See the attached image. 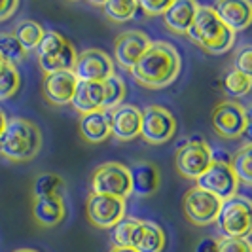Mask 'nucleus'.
Listing matches in <instances>:
<instances>
[{
    "instance_id": "39448f33",
    "label": "nucleus",
    "mask_w": 252,
    "mask_h": 252,
    "mask_svg": "<svg viewBox=\"0 0 252 252\" xmlns=\"http://www.w3.org/2000/svg\"><path fill=\"white\" fill-rule=\"evenodd\" d=\"M38 64L40 68L50 74V72H61V70H72L76 61L74 46L57 32H46L40 46L36 48Z\"/></svg>"
},
{
    "instance_id": "f3484780",
    "label": "nucleus",
    "mask_w": 252,
    "mask_h": 252,
    "mask_svg": "<svg viewBox=\"0 0 252 252\" xmlns=\"http://www.w3.org/2000/svg\"><path fill=\"white\" fill-rule=\"evenodd\" d=\"M213 10L216 12L218 19L233 34H237L239 31H245L252 21V4L249 0H224V2H216Z\"/></svg>"
},
{
    "instance_id": "a211bd4d",
    "label": "nucleus",
    "mask_w": 252,
    "mask_h": 252,
    "mask_svg": "<svg viewBox=\"0 0 252 252\" xmlns=\"http://www.w3.org/2000/svg\"><path fill=\"white\" fill-rule=\"evenodd\" d=\"M197 8H199V4L193 2V0H175V2H171L163 13V21L167 29H171L177 34H186L189 27L193 25Z\"/></svg>"
},
{
    "instance_id": "ea45409f",
    "label": "nucleus",
    "mask_w": 252,
    "mask_h": 252,
    "mask_svg": "<svg viewBox=\"0 0 252 252\" xmlns=\"http://www.w3.org/2000/svg\"><path fill=\"white\" fill-rule=\"evenodd\" d=\"M13 252H36V251H32V249H17V251Z\"/></svg>"
},
{
    "instance_id": "5701e85b",
    "label": "nucleus",
    "mask_w": 252,
    "mask_h": 252,
    "mask_svg": "<svg viewBox=\"0 0 252 252\" xmlns=\"http://www.w3.org/2000/svg\"><path fill=\"white\" fill-rule=\"evenodd\" d=\"M165 247V233L163 229L156 222L150 220H140L139 233L133 249L137 252H161Z\"/></svg>"
},
{
    "instance_id": "ddd939ff",
    "label": "nucleus",
    "mask_w": 252,
    "mask_h": 252,
    "mask_svg": "<svg viewBox=\"0 0 252 252\" xmlns=\"http://www.w3.org/2000/svg\"><path fill=\"white\" fill-rule=\"evenodd\" d=\"M86 213L93 226L102 227V229H108V227L112 229L122 218H126V201L108 197V195L91 193L88 205H86Z\"/></svg>"
},
{
    "instance_id": "20e7f679",
    "label": "nucleus",
    "mask_w": 252,
    "mask_h": 252,
    "mask_svg": "<svg viewBox=\"0 0 252 252\" xmlns=\"http://www.w3.org/2000/svg\"><path fill=\"white\" fill-rule=\"evenodd\" d=\"M216 224L224 237L247 239L252 227V205L245 195H233L222 201L216 216Z\"/></svg>"
},
{
    "instance_id": "c85d7f7f",
    "label": "nucleus",
    "mask_w": 252,
    "mask_h": 252,
    "mask_svg": "<svg viewBox=\"0 0 252 252\" xmlns=\"http://www.w3.org/2000/svg\"><path fill=\"white\" fill-rule=\"evenodd\" d=\"M61 189H63V178L55 173H44L34 180L32 193H34V199H38V197H59Z\"/></svg>"
},
{
    "instance_id": "7ed1b4c3",
    "label": "nucleus",
    "mask_w": 252,
    "mask_h": 252,
    "mask_svg": "<svg viewBox=\"0 0 252 252\" xmlns=\"http://www.w3.org/2000/svg\"><path fill=\"white\" fill-rule=\"evenodd\" d=\"M186 34L209 53H224L235 42V34L218 19V15L211 6L197 8L193 25L189 27Z\"/></svg>"
},
{
    "instance_id": "473e14b6",
    "label": "nucleus",
    "mask_w": 252,
    "mask_h": 252,
    "mask_svg": "<svg viewBox=\"0 0 252 252\" xmlns=\"http://www.w3.org/2000/svg\"><path fill=\"white\" fill-rule=\"evenodd\" d=\"M218 252H252L249 239H231L222 237L218 241Z\"/></svg>"
},
{
    "instance_id": "2f4dec72",
    "label": "nucleus",
    "mask_w": 252,
    "mask_h": 252,
    "mask_svg": "<svg viewBox=\"0 0 252 252\" xmlns=\"http://www.w3.org/2000/svg\"><path fill=\"white\" fill-rule=\"evenodd\" d=\"M251 86H252L251 76L243 74V72L235 70V68H231L226 74V78H224V88H226V91L231 97H237V99L245 97L251 91Z\"/></svg>"
},
{
    "instance_id": "7c9ffc66",
    "label": "nucleus",
    "mask_w": 252,
    "mask_h": 252,
    "mask_svg": "<svg viewBox=\"0 0 252 252\" xmlns=\"http://www.w3.org/2000/svg\"><path fill=\"white\" fill-rule=\"evenodd\" d=\"M104 89V110H112L120 106L124 97H126V84L120 76H110L102 82Z\"/></svg>"
},
{
    "instance_id": "4be33fe9",
    "label": "nucleus",
    "mask_w": 252,
    "mask_h": 252,
    "mask_svg": "<svg viewBox=\"0 0 252 252\" xmlns=\"http://www.w3.org/2000/svg\"><path fill=\"white\" fill-rule=\"evenodd\" d=\"M32 216L40 226H57L64 218L63 199L61 197H38L32 201Z\"/></svg>"
},
{
    "instance_id": "b1692460",
    "label": "nucleus",
    "mask_w": 252,
    "mask_h": 252,
    "mask_svg": "<svg viewBox=\"0 0 252 252\" xmlns=\"http://www.w3.org/2000/svg\"><path fill=\"white\" fill-rule=\"evenodd\" d=\"M12 32L25 51L36 50L38 46H40V42H42V38H44V34H46V31L42 29V25L36 23V21H32V19L19 21Z\"/></svg>"
},
{
    "instance_id": "4468645a",
    "label": "nucleus",
    "mask_w": 252,
    "mask_h": 252,
    "mask_svg": "<svg viewBox=\"0 0 252 252\" xmlns=\"http://www.w3.org/2000/svg\"><path fill=\"white\" fill-rule=\"evenodd\" d=\"M76 86H78V80L72 74V70H61V72H50L44 76L42 91H44V97L51 104L64 106L72 101Z\"/></svg>"
},
{
    "instance_id": "a878e982",
    "label": "nucleus",
    "mask_w": 252,
    "mask_h": 252,
    "mask_svg": "<svg viewBox=\"0 0 252 252\" xmlns=\"http://www.w3.org/2000/svg\"><path fill=\"white\" fill-rule=\"evenodd\" d=\"M139 226L140 220H137V218H122L112 227L114 247H129V249H133L137 233H139Z\"/></svg>"
},
{
    "instance_id": "a19ab883",
    "label": "nucleus",
    "mask_w": 252,
    "mask_h": 252,
    "mask_svg": "<svg viewBox=\"0 0 252 252\" xmlns=\"http://www.w3.org/2000/svg\"><path fill=\"white\" fill-rule=\"evenodd\" d=\"M0 66H2V59H0Z\"/></svg>"
},
{
    "instance_id": "9d476101",
    "label": "nucleus",
    "mask_w": 252,
    "mask_h": 252,
    "mask_svg": "<svg viewBox=\"0 0 252 252\" xmlns=\"http://www.w3.org/2000/svg\"><path fill=\"white\" fill-rule=\"evenodd\" d=\"M72 74L78 82H104L114 76V61L101 50H86L76 53Z\"/></svg>"
},
{
    "instance_id": "c756f323",
    "label": "nucleus",
    "mask_w": 252,
    "mask_h": 252,
    "mask_svg": "<svg viewBox=\"0 0 252 252\" xmlns=\"http://www.w3.org/2000/svg\"><path fill=\"white\" fill-rule=\"evenodd\" d=\"M21 86V76L19 70L13 64L2 63L0 66V101H6L17 93Z\"/></svg>"
},
{
    "instance_id": "f704fd0d",
    "label": "nucleus",
    "mask_w": 252,
    "mask_h": 252,
    "mask_svg": "<svg viewBox=\"0 0 252 252\" xmlns=\"http://www.w3.org/2000/svg\"><path fill=\"white\" fill-rule=\"evenodd\" d=\"M169 4L171 2H167V0H159V2H154V0H140L139 2V8L140 10H144L146 15H163L165 10L169 8Z\"/></svg>"
},
{
    "instance_id": "1a4fd4ad",
    "label": "nucleus",
    "mask_w": 252,
    "mask_h": 252,
    "mask_svg": "<svg viewBox=\"0 0 252 252\" xmlns=\"http://www.w3.org/2000/svg\"><path fill=\"white\" fill-rule=\"evenodd\" d=\"M195 182H197V188L213 193L220 201H226L229 197L237 195L239 191V180L233 175L229 163H224V161H213Z\"/></svg>"
},
{
    "instance_id": "9b49d317",
    "label": "nucleus",
    "mask_w": 252,
    "mask_h": 252,
    "mask_svg": "<svg viewBox=\"0 0 252 252\" xmlns=\"http://www.w3.org/2000/svg\"><path fill=\"white\" fill-rule=\"evenodd\" d=\"M220 205L222 201L215 197L213 193L205 191L201 188H191L184 195V213L191 224H197V226H209V224H215L218 211H220Z\"/></svg>"
},
{
    "instance_id": "423d86ee",
    "label": "nucleus",
    "mask_w": 252,
    "mask_h": 252,
    "mask_svg": "<svg viewBox=\"0 0 252 252\" xmlns=\"http://www.w3.org/2000/svg\"><path fill=\"white\" fill-rule=\"evenodd\" d=\"M91 189L97 195H108L116 199H124L131 195V175L129 167L116 161L102 163L95 169L91 177Z\"/></svg>"
},
{
    "instance_id": "bb28decb",
    "label": "nucleus",
    "mask_w": 252,
    "mask_h": 252,
    "mask_svg": "<svg viewBox=\"0 0 252 252\" xmlns=\"http://www.w3.org/2000/svg\"><path fill=\"white\" fill-rule=\"evenodd\" d=\"M25 55L27 51L21 48L17 38L13 36V32H0V59H2V63L15 66L25 59Z\"/></svg>"
},
{
    "instance_id": "e433bc0d",
    "label": "nucleus",
    "mask_w": 252,
    "mask_h": 252,
    "mask_svg": "<svg viewBox=\"0 0 252 252\" xmlns=\"http://www.w3.org/2000/svg\"><path fill=\"white\" fill-rule=\"evenodd\" d=\"M195 252H218V241L213 239V237H205L197 245Z\"/></svg>"
},
{
    "instance_id": "72a5a7b5",
    "label": "nucleus",
    "mask_w": 252,
    "mask_h": 252,
    "mask_svg": "<svg viewBox=\"0 0 252 252\" xmlns=\"http://www.w3.org/2000/svg\"><path fill=\"white\" fill-rule=\"evenodd\" d=\"M235 70H239L243 74H252V48L251 46H243L237 55H235Z\"/></svg>"
},
{
    "instance_id": "393cba45",
    "label": "nucleus",
    "mask_w": 252,
    "mask_h": 252,
    "mask_svg": "<svg viewBox=\"0 0 252 252\" xmlns=\"http://www.w3.org/2000/svg\"><path fill=\"white\" fill-rule=\"evenodd\" d=\"M101 6L104 10V15L114 23H126L129 19H133L139 10L137 0H108V2H102Z\"/></svg>"
},
{
    "instance_id": "cd10ccee",
    "label": "nucleus",
    "mask_w": 252,
    "mask_h": 252,
    "mask_svg": "<svg viewBox=\"0 0 252 252\" xmlns=\"http://www.w3.org/2000/svg\"><path fill=\"white\" fill-rule=\"evenodd\" d=\"M252 146L247 142L243 148H241L237 154H235V158H233V163L229 165L231 167V171H233V175L237 177L241 184H245V186H251L252 182Z\"/></svg>"
},
{
    "instance_id": "f257e3e1",
    "label": "nucleus",
    "mask_w": 252,
    "mask_h": 252,
    "mask_svg": "<svg viewBox=\"0 0 252 252\" xmlns=\"http://www.w3.org/2000/svg\"><path fill=\"white\" fill-rule=\"evenodd\" d=\"M180 64L182 61L175 46L167 42H150V46L131 68V74L142 86L159 89L177 80Z\"/></svg>"
},
{
    "instance_id": "6ab92c4d",
    "label": "nucleus",
    "mask_w": 252,
    "mask_h": 252,
    "mask_svg": "<svg viewBox=\"0 0 252 252\" xmlns=\"http://www.w3.org/2000/svg\"><path fill=\"white\" fill-rule=\"evenodd\" d=\"M70 104L82 116L89 112H97V110H104L102 82H78Z\"/></svg>"
},
{
    "instance_id": "4c0bfd02",
    "label": "nucleus",
    "mask_w": 252,
    "mask_h": 252,
    "mask_svg": "<svg viewBox=\"0 0 252 252\" xmlns=\"http://www.w3.org/2000/svg\"><path fill=\"white\" fill-rule=\"evenodd\" d=\"M110 252H137L135 249H129V247H112Z\"/></svg>"
},
{
    "instance_id": "f03ea898",
    "label": "nucleus",
    "mask_w": 252,
    "mask_h": 252,
    "mask_svg": "<svg viewBox=\"0 0 252 252\" xmlns=\"http://www.w3.org/2000/svg\"><path fill=\"white\" fill-rule=\"evenodd\" d=\"M42 148V133L32 122L23 118L6 120L0 135V154L10 161H29Z\"/></svg>"
},
{
    "instance_id": "c9c22d12",
    "label": "nucleus",
    "mask_w": 252,
    "mask_h": 252,
    "mask_svg": "<svg viewBox=\"0 0 252 252\" xmlns=\"http://www.w3.org/2000/svg\"><path fill=\"white\" fill-rule=\"evenodd\" d=\"M17 0H0V21L8 19L10 15H13V12L17 10Z\"/></svg>"
},
{
    "instance_id": "2eb2a0df",
    "label": "nucleus",
    "mask_w": 252,
    "mask_h": 252,
    "mask_svg": "<svg viewBox=\"0 0 252 252\" xmlns=\"http://www.w3.org/2000/svg\"><path fill=\"white\" fill-rule=\"evenodd\" d=\"M150 46V38L146 36L140 31H127L124 34L116 38L114 44V55L116 61L122 64L124 68L131 70L135 63L140 59V55L146 51V48Z\"/></svg>"
},
{
    "instance_id": "0eeeda50",
    "label": "nucleus",
    "mask_w": 252,
    "mask_h": 252,
    "mask_svg": "<svg viewBox=\"0 0 252 252\" xmlns=\"http://www.w3.org/2000/svg\"><path fill=\"white\" fill-rule=\"evenodd\" d=\"M177 133L175 116L163 106L152 104L144 112H140V137L150 144H163L171 140Z\"/></svg>"
},
{
    "instance_id": "f8f14e48",
    "label": "nucleus",
    "mask_w": 252,
    "mask_h": 252,
    "mask_svg": "<svg viewBox=\"0 0 252 252\" xmlns=\"http://www.w3.org/2000/svg\"><path fill=\"white\" fill-rule=\"evenodd\" d=\"M213 127L220 137L237 139L249 127V112L233 101L220 102L213 112Z\"/></svg>"
},
{
    "instance_id": "aec40b11",
    "label": "nucleus",
    "mask_w": 252,
    "mask_h": 252,
    "mask_svg": "<svg viewBox=\"0 0 252 252\" xmlns=\"http://www.w3.org/2000/svg\"><path fill=\"white\" fill-rule=\"evenodd\" d=\"M131 175V193L139 197H148L159 188V173L154 163L139 161L129 167Z\"/></svg>"
},
{
    "instance_id": "58836bf2",
    "label": "nucleus",
    "mask_w": 252,
    "mask_h": 252,
    "mask_svg": "<svg viewBox=\"0 0 252 252\" xmlns=\"http://www.w3.org/2000/svg\"><path fill=\"white\" fill-rule=\"evenodd\" d=\"M4 126H6V116L0 110V135H2V131H4Z\"/></svg>"
},
{
    "instance_id": "6e6552de",
    "label": "nucleus",
    "mask_w": 252,
    "mask_h": 252,
    "mask_svg": "<svg viewBox=\"0 0 252 252\" xmlns=\"http://www.w3.org/2000/svg\"><path fill=\"white\" fill-rule=\"evenodd\" d=\"M213 152L201 139H189L177 152V171L189 180H197L213 163Z\"/></svg>"
},
{
    "instance_id": "dca6fc26",
    "label": "nucleus",
    "mask_w": 252,
    "mask_h": 252,
    "mask_svg": "<svg viewBox=\"0 0 252 252\" xmlns=\"http://www.w3.org/2000/svg\"><path fill=\"white\" fill-rule=\"evenodd\" d=\"M110 135L118 140H133L140 137V110L133 104H120L108 110Z\"/></svg>"
},
{
    "instance_id": "412c9836",
    "label": "nucleus",
    "mask_w": 252,
    "mask_h": 252,
    "mask_svg": "<svg viewBox=\"0 0 252 252\" xmlns=\"http://www.w3.org/2000/svg\"><path fill=\"white\" fill-rule=\"evenodd\" d=\"M80 133L89 142H102L110 137V120L108 110L84 114L80 118Z\"/></svg>"
}]
</instances>
